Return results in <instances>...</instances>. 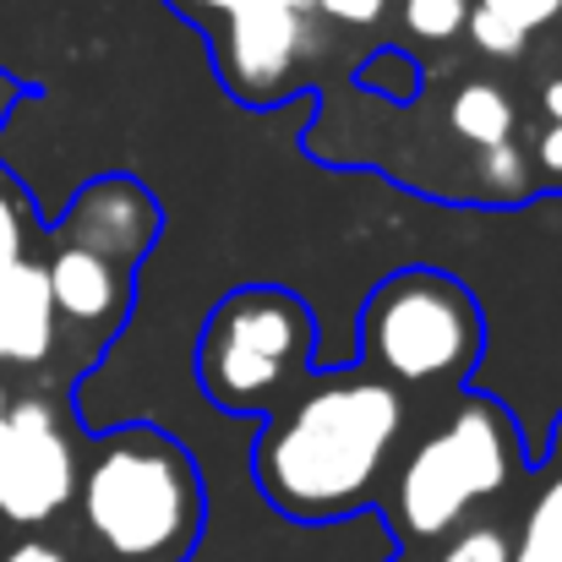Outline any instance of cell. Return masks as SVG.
<instances>
[{"mask_svg":"<svg viewBox=\"0 0 562 562\" xmlns=\"http://www.w3.org/2000/svg\"><path fill=\"white\" fill-rule=\"evenodd\" d=\"M0 409H5V387H0Z\"/></svg>","mask_w":562,"mask_h":562,"instance_id":"obj_26","label":"cell"},{"mask_svg":"<svg viewBox=\"0 0 562 562\" xmlns=\"http://www.w3.org/2000/svg\"><path fill=\"white\" fill-rule=\"evenodd\" d=\"M187 5H207V11H218V16H229V11H257V5H284V11H306V16H312V0H187Z\"/></svg>","mask_w":562,"mask_h":562,"instance_id":"obj_23","label":"cell"},{"mask_svg":"<svg viewBox=\"0 0 562 562\" xmlns=\"http://www.w3.org/2000/svg\"><path fill=\"white\" fill-rule=\"evenodd\" d=\"M481 345L486 328L475 295L437 268H404L382 279L361 312V356L372 376L393 387L464 382L481 361Z\"/></svg>","mask_w":562,"mask_h":562,"instance_id":"obj_4","label":"cell"},{"mask_svg":"<svg viewBox=\"0 0 562 562\" xmlns=\"http://www.w3.org/2000/svg\"><path fill=\"white\" fill-rule=\"evenodd\" d=\"M77 453L66 442V426L44 398L5 404V437H0V519L16 530H38L60 519L77 497Z\"/></svg>","mask_w":562,"mask_h":562,"instance_id":"obj_6","label":"cell"},{"mask_svg":"<svg viewBox=\"0 0 562 562\" xmlns=\"http://www.w3.org/2000/svg\"><path fill=\"white\" fill-rule=\"evenodd\" d=\"M514 470H519L514 415L481 393H464L448 409V420L404 453L393 475L387 514L398 541L409 547L448 541L481 503H492L514 481Z\"/></svg>","mask_w":562,"mask_h":562,"instance_id":"obj_3","label":"cell"},{"mask_svg":"<svg viewBox=\"0 0 562 562\" xmlns=\"http://www.w3.org/2000/svg\"><path fill=\"white\" fill-rule=\"evenodd\" d=\"M536 159H541V170H547L552 181H562V121H552V126L536 137Z\"/></svg>","mask_w":562,"mask_h":562,"instance_id":"obj_22","label":"cell"},{"mask_svg":"<svg viewBox=\"0 0 562 562\" xmlns=\"http://www.w3.org/2000/svg\"><path fill=\"white\" fill-rule=\"evenodd\" d=\"M464 33H470V38H475V49H486L492 60H519V55H525V44H530V33L508 27L503 16L481 11L475 0H470V22H464Z\"/></svg>","mask_w":562,"mask_h":562,"instance_id":"obj_15","label":"cell"},{"mask_svg":"<svg viewBox=\"0 0 562 562\" xmlns=\"http://www.w3.org/2000/svg\"><path fill=\"white\" fill-rule=\"evenodd\" d=\"M481 181L492 191H525L530 181V159H525V148L508 137V143H497V148H481Z\"/></svg>","mask_w":562,"mask_h":562,"instance_id":"obj_17","label":"cell"},{"mask_svg":"<svg viewBox=\"0 0 562 562\" xmlns=\"http://www.w3.org/2000/svg\"><path fill=\"white\" fill-rule=\"evenodd\" d=\"M481 11H492V16H503L508 27H519V33H536V27H547L552 16L562 11V0H475Z\"/></svg>","mask_w":562,"mask_h":562,"instance_id":"obj_18","label":"cell"},{"mask_svg":"<svg viewBox=\"0 0 562 562\" xmlns=\"http://www.w3.org/2000/svg\"><path fill=\"white\" fill-rule=\"evenodd\" d=\"M404 437V393L372 372L328 376L273 415L257 442L262 497L301 525L350 519L376 497Z\"/></svg>","mask_w":562,"mask_h":562,"instance_id":"obj_1","label":"cell"},{"mask_svg":"<svg viewBox=\"0 0 562 562\" xmlns=\"http://www.w3.org/2000/svg\"><path fill=\"white\" fill-rule=\"evenodd\" d=\"M301 49H306V11H284V5L229 11L218 33V71L235 88V99L262 104L290 82Z\"/></svg>","mask_w":562,"mask_h":562,"instance_id":"obj_8","label":"cell"},{"mask_svg":"<svg viewBox=\"0 0 562 562\" xmlns=\"http://www.w3.org/2000/svg\"><path fill=\"white\" fill-rule=\"evenodd\" d=\"M508 562H562V475H552L525 508Z\"/></svg>","mask_w":562,"mask_h":562,"instance_id":"obj_12","label":"cell"},{"mask_svg":"<svg viewBox=\"0 0 562 562\" xmlns=\"http://www.w3.org/2000/svg\"><path fill=\"white\" fill-rule=\"evenodd\" d=\"M60 240L104 257L110 268L132 273V262L159 240V202L132 176H99L77 191V202L60 218Z\"/></svg>","mask_w":562,"mask_h":562,"instance_id":"obj_7","label":"cell"},{"mask_svg":"<svg viewBox=\"0 0 562 562\" xmlns=\"http://www.w3.org/2000/svg\"><path fill=\"white\" fill-rule=\"evenodd\" d=\"M437 562H508V536L497 525H464L442 541Z\"/></svg>","mask_w":562,"mask_h":562,"instance_id":"obj_16","label":"cell"},{"mask_svg":"<svg viewBox=\"0 0 562 562\" xmlns=\"http://www.w3.org/2000/svg\"><path fill=\"white\" fill-rule=\"evenodd\" d=\"M398 16L409 38L420 44H453L470 22V0H398Z\"/></svg>","mask_w":562,"mask_h":562,"instance_id":"obj_13","label":"cell"},{"mask_svg":"<svg viewBox=\"0 0 562 562\" xmlns=\"http://www.w3.org/2000/svg\"><path fill=\"white\" fill-rule=\"evenodd\" d=\"M22 257H27V213H22V202L11 191L0 187V268H11Z\"/></svg>","mask_w":562,"mask_h":562,"instance_id":"obj_19","label":"cell"},{"mask_svg":"<svg viewBox=\"0 0 562 562\" xmlns=\"http://www.w3.org/2000/svg\"><path fill=\"white\" fill-rule=\"evenodd\" d=\"M44 284L55 301V317L66 323H93L110 328L126 317V273L110 268L104 257L82 251V246H55V257L44 262Z\"/></svg>","mask_w":562,"mask_h":562,"instance_id":"obj_10","label":"cell"},{"mask_svg":"<svg viewBox=\"0 0 562 562\" xmlns=\"http://www.w3.org/2000/svg\"><path fill=\"white\" fill-rule=\"evenodd\" d=\"M312 361V312L273 284L218 301L196 345V382L218 409H273Z\"/></svg>","mask_w":562,"mask_h":562,"instance_id":"obj_5","label":"cell"},{"mask_svg":"<svg viewBox=\"0 0 562 562\" xmlns=\"http://www.w3.org/2000/svg\"><path fill=\"white\" fill-rule=\"evenodd\" d=\"M0 437H5V409H0Z\"/></svg>","mask_w":562,"mask_h":562,"instance_id":"obj_25","label":"cell"},{"mask_svg":"<svg viewBox=\"0 0 562 562\" xmlns=\"http://www.w3.org/2000/svg\"><path fill=\"white\" fill-rule=\"evenodd\" d=\"M558 453H562V426H558Z\"/></svg>","mask_w":562,"mask_h":562,"instance_id":"obj_27","label":"cell"},{"mask_svg":"<svg viewBox=\"0 0 562 562\" xmlns=\"http://www.w3.org/2000/svg\"><path fill=\"white\" fill-rule=\"evenodd\" d=\"M448 126H453V137H464L475 154H481V148H497V143H508V132H514V99H508L497 82H459L453 99H448Z\"/></svg>","mask_w":562,"mask_h":562,"instance_id":"obj_11","label":"cell"},{"mask_svg":"<svg viewBox=\"0 0 562 562\" xmlns=\"http://www.w3.org/2000/svg\"><path fill=\"white\" fill-rule=\"evenodd\" d=\"M77 514L104 562H187L207 497L191 453L159 426H121L77 470Z\"/></svg>","mask_w":562,"mask_h":562,"instance_id":"obj_2","label":"cell"},{"mask_svg":"<svg viewBox=\"0 0 562 562\" xmlns=\"http://www.w3.org/2000/svg\"><path fill=\"white\" fill-rule=\"evenodd\" d=\"M0 562H77L60 541H44V536H22L11 547H0Z\"/></svg>","mask_w":562,"mask_h":562,"instance_id":"obj_21","label":"cell"},{"mask_svg":"<svg viewBox=\"0 0 562 562\" xmlns=\"http://www.w3.org/2000/svg\"><path fill=\"white\" fill-rule=\"evenodd\" d=\"M312 11L345 22V27H372L376 16L387 11V0H312Z\"/></svg>","mask_w":562,"mask_h":562,"instance_id":"obj_20","label":"cell"},{"mask_svg":"<svg viewBox=\"0 0 562 562\" xmlns=\"http://www.w3.org/2000/svg\"><path fill=\"white\" fill-rule=\"evenodd\" d=\"M361 82L376 88L382 99H415L420 93V66H415V55L409 49H376L372 60L361 66Z\"/></svg>","mask_w":562,"mask_h":562,"instance_id":"obj_14","label":"cell"},{"mask_svg":"<svg viewBox=\"0 0 562 562\" xmlns=\"http://www.w3.org/2000/svg\"><path fill=\"white\" fill-rule=\"evenodd\" d=\"M60 317L44 284V262L0 268V367H38L55 350Z\"/></svg>","mask_w":562,"mask_h":562,"instance_id":"obj_9","label":"cell"},{"mask_svg":"<svg viewBox=\"0 0 562 562\" xmlns=\"http://www.w3.org/2000/svg\"><path fill=\"white\" fill-rule=\"evenodd\" d=\"M541 110L562 121V77H547V88H541Z\"/></svg>","mask_w":562,"mask_h":562,"instance_id":"obj_24","label":"cell"}]
</instances>
